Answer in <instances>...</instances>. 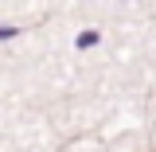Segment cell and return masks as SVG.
I'll list each match as a JSON object with an SVG mask.
<instances>
[{
	"label": "cell",
	"instance_id": "obj_1",
	"mask_svg": "<svg viewBox=\"0 0 156 152\" xmlns=\"http://www.w3.org/2000/svg\"><path fill=\"white\" fill-rule=\"evenodd\" d=\"M4 35H16V27H0V39H4Z\"/></svg>",
	"mask_w": 156,
	"mask_h": 152
}]
</instances>
